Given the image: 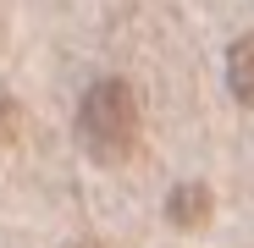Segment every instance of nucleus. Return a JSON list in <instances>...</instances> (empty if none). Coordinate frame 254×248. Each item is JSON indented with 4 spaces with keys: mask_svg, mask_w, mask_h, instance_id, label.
Segmentation results:
<instances>
[{
    "mask_svg": "<svg viewBox=\"0 0 254 248\" xmlns=\"http://www.w3.org/2000/svg\"><path fill=\"white\" fill-rule=\"evenodd\" d=\"M166 215H172L177 226H199V221L210 215V188H193V182H183V188L172 193V204H166Z\"/></svg>",
    "mask_w": 254,
    "mask_h": 248,
    "instance_id": "3",
    "label": "nucleus"
},
{
    "mask_svg": "<svg viewBox=\"0 0 254 248\" xmlns=\"http://www.w3.org/2000/svg\"><path fill=\"white\" fill-rule=\"evenodd\" d=\"M77 138L94 160H127L138 149V94L122 77L94 83L77 105Z\"/></svg>",
    "mask_w": 254,
    "mask_h": 248,
    "instance_id": "1",
    "label": "nucleus"
},
{
    "mask_svg": "<svg viewBox=\"0 0 254 248\" xmlns=\"http://www.w3.org/2000/svg\"><path fill=\"white\" fill-rule=\"evenodd\" d=\"M227 89L238 105L254 110V33L232 39V50H227Z\"/></svg>",
    "mask_w": 254,
    "mask_h": 248,
    "instance_id": "2",
    "label": "nucleus"
}]
</instances>
